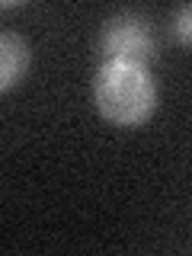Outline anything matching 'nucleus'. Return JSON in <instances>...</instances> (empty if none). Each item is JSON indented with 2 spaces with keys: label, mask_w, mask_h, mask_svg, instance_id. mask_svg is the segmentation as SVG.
Instances as JSON below:
<instances>
[{
  "label": "nucleus",
  "mask_w": 192,
  "mask_h": 256,
  "mask_svg": "<svg viewBox=\"0 0 192 256\" xmlns=\"http://www.w3.org/2000/svg\"><path fill=\"white\" fill-rule=\"evenodd\" d=\"M93 102L106 122L118 128L144 125L157 109V86L144 64L102 61L93 77Z\"/></svg>",
  "instance_id": "nucleus-1"
},
{
  "label": "nucleus",
  "mask_w": 192,
  "mask_h": 256,
  "mask_svg": "<svg viewBox=\"0 0 192 256\" xmlns=\"http://www.w3.org/2000/svg\"><path fill=\"white\" fill-rule=\"evenodd\" d=\"M100 52L106 61H132V64H144L154 52V38H150V29L141 16L134 13H122L112 16V20L102 26L100 36Z\"/></svg>",
  "instance_id": "nucleus-2"
},
{
  "label": "nucleus",
  "mask_w": 192,
  "mask_h": 256,
  "mask_svg": "<svg viewBox=\"0 0 192 256\" xmlns=\"http://www.w3.org/2000/svg\"><path fill=\"white\" fill-rule=\"evenodd\" d=\"M29 61L32 54H29L26 38L4 29V36H0V90L10 93L13 86H20V80L29 70Z\"/></svg>",
  "instance_id": "nucleus-3"
},
{
  "label": "nucleus",
  "mask_w": 192,
  "mask_h": 256,
  "mask_svg": "<svg viewBox=\"0 0 192 256\" xmlns=\"http://www.w3.org/2000/svg\"><path fill=\"white\" fill-rule=\"evenodd\" d=\"M170 32H173V38H176L180 45H192V4L180 6V10L173 13V26H170Z\"/></svg>",
  "instance_id": "nucleus-4"
}]
</instances>
